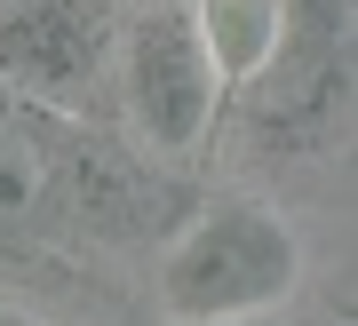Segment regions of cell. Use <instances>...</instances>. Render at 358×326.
I'll return each mask as SVG.
<instances>
[{"mask_svg":"<svg viewBox=\"0 0 358 326\" xmlns=\"http://www.w3.org/2000/svg\"><path fill=\"white\" fill-rule=\"evenodd\" d=\"M72 112L24 104L0 88V239L72 231Z\"/></svg>","mask_w":358,"mask_h":326,"instance_id":"277c9868","label":"cell"},{"mask_svg":"<svg viewBox=\"0 0 358 326\" xmlns=\"http://www.w3.org/2000/svg\"><path fill=\"white\" fill-rule=\"evenodd\" d=\"M294 278H303L294 223L247 191H215V199H192V215L167 239L159 302L167 318H255L279 311Z\"/></svg>","mask_w":358,"mask_h":326,"instance_id":"6da1fadb","label":"cell"},{"mask_svg":"<svg viewBox=\"0 0 358 326\" xmlns=\"http://www.w3.org/2000/svg\"><path fill=\"white\" fill-rule=\"evenodd\" d=\"M183 8H192L223 88H255L263 64L287 48V0H183Z\"/></svg>","mask_w":358,"mask_h":326,"instance_id":"5b68a950","label":"cell"},{"mask_svg":"<svg viewBox=\"0 0 358 326\" xmlns=\"http://www.w3.org/2000/svg\"><path fill=\"white\" fill-rule=\"evenodd\" d=\"M167 326H271V311H255V318H167Z\"/></svg>","mask_w":358,"mask_h":326,"instance_id":"8992f818","label":"cell"},{"mask_svg":"<svg viewBox=\"0 0 358 326\" xmlns=\"http://www.w3.org/2000/svg\"><path fill=\"white\" fill-rule=\"evenodd\" d=\"M112 56H120L112 0H8L0 8V88L24 104L80 120Z\"/></svg>","mask_w":358,"mask_h":326,"instance_id":"3957f363","label":"cell"},{"mask_svg":"<svg viewBox=\"0 0 358 326\" xmlns=\"http://www.w3.org/2000/svg\"><path fill=\"white\" fill-rule=\"evenodd\" d=\"M112 64H120V104H128L136 143L159 151V160H192L207 143V127H215V112H223V96H231L199 24H192V8L159 0L136 24H120Z\"/></svg>","mask_w":358,"mask_h":326,"instance_id":"7a4b0ae2","label":"cell"}]
</instances>
